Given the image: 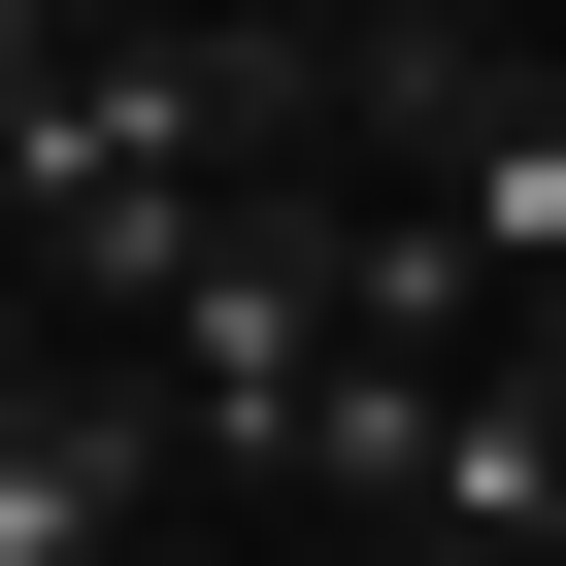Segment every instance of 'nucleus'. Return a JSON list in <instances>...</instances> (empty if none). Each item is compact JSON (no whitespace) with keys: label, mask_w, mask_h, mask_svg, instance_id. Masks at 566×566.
Wrapping results in <instances>:
<instances>
[{"label":"nucleus","mask_w":566,"mask_h":566,"mask_svg":"<svg viewBox=\"0 0 566 566\" xmlns=\"http://www.w3.org/2000/svg\"><path fill=\"white\" fill-rule=\"evenodd\" d=\"M67 34H167V0H67Z\"/></svg>","instance_id":"4"},{"label":"nucleus","mask_w":566,"mask_h":566,"mask_svg":"<svg viewBox=\"0 0 566 566\" xmlns=\"http://www.w3.org/2000/svg\"><path fill=\"white\" fill-rule=\"evenodd\" d=\"M134 566H266V533H134Z\"/></svg>","instance_id":"3"},{"label":"nucleus","mask_w":566,"mask_h":566,"mask_svg":"<svg viewBox=\"0 0 566 566\" xmlns=\"http://www.w3.org/2000/svg\"><path fill=\"white\" fill-rule=\"evenodd\" d=\"M34 367H67V301H34V233H0V400H34Z\"/></svg>","instance_id":"1"},{"label":"nucleus","mask_w":566,"mask_h":566,"mask_svg":"<svg viewBox=\"0 0 566 566\" xmlns=\"http://www.w3.org/2000/svg\"><path fill=\"white\" fill-rule=\"evenodd\" d=\"M34 67H67V0H0V101H34Z\"/></svg>","instance_id":"2"},{"label":"nucleus","mask_w":566,"mask_h":566,"mask_svg":"<svg viewBox=\"0 0 566 566\" xmlns=\"http://www.w3.org/2000/svg\"><path fill=\"white\" fill-rule=\"evenodd\" d=\"M533 34H566V0H533Z\"/></svg>","instance_id":"5"}]
</instances>
